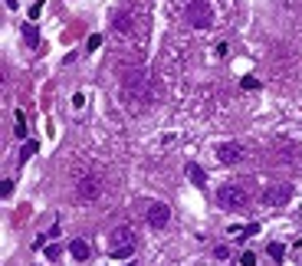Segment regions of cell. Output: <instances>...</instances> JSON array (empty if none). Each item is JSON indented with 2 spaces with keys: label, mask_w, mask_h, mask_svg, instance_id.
<instances>
[{
  "label": "cell",
  "mask_w": 302,
  "mask_h": 266,
  "mask_svg": "<svg viewBox=\"0 0 302 266\" xmlns=\"http://www.w3.org/2000/svg\"><path fill=\"white\" fill-rule=\"evenodd\" d=\"M122 95H125V102H135V106H148V102L158 99V82L151 79V73L148 69H142V66H135V69H125V76H122Z\"/></svg>",
  "instance_id": "obj_1"
},
{
  "label": "cell",
  "mask_w": 302,
  "mask_h": 266,
  "mask_svg": "<svg viewBox=\"0 0 302 266\" xmlns=\"http://www.w3.org/2000/svg\"><path fill=\"white\" fill-rule=\"evenodd\" d=\"M105 243H109V256H112V260H125V256H131V253H135V227H131V223L115 227Z\"/></svg>",
  "instance_id": "obj_2"
},
{
  "label": "cell",
  "mask_w": 302,
  "mask_h": 266,
  "mask_svg": "<svg viewBox=\"0 0 302 266\" xmlns=\"http://www.w3.org/2000/svg\"><path fill=\"white\" fill-rule=\"evenodd\" d=\"M217 204H220L223 211H243V207L250 204V191L243 184H220Z\"/></svg>",
  "instance_id": "obj_3"
},
{
  "label": "cell",
  "mask_w": 302,
  "mask_h": 266,
  "mask_svg": "<svg viewBox=\"0 0 302 266\" xmlns=\"http://www.w3.org/2000/svg\"><path fill=\"white\" fill-rule=\"evenodd\" d=\"M184 20L194 26V30H207L214 23V10H210L207 0H187L184 4Z\"/></svg>",
  "instance_id": "obj_4"
},
{
  "label": "cell",
  "mask_w": 302,
  "mask_h": 266,
  "mask_svg": "<svg viewBox=\"0 0 302 266\" xmlns=\"http://www.w3.org/2000/svg\"><path fill=\"white\" fill-rule=\"evenodd\" d=\"M76 197H79L82 204L99 201L102 197V178H99V174H86V178H79V184H76Z\"/></svg>",
  "instance_id": "obj_5"
},
{
  "label": "cell",
  "mask_w": 302,
  "mask_h": 266,
  "mask_svg": "<svg viewBox=\"0 0 302 266\" xmlns=\"http://www.w3.org/2000/svg\"><path fill=\"white\" fill-rule=\"evenodd\" d=\"M292 201V184H273L263 191V204L266 207H283Z\"/></svg>",
  "instance_id": "obj_6"
},
{
  "label": "cell",
  "mask_w": 302,
  "mask_h": 266,
  "mask_svg": "<svg viewBox=\"0 0 302 266\" xmlns=\"http://www.w3.org/2000/svg\"><path fill=\"white\" fill-rule=\"evenodd\" d=\"M217 158H220L223 164H237V161L247 158V148H243L240 142H223V145H217Z\"/></svg>",
  "instance_id": "obj_7"
},
{
  "label": "cell",
  "mask_w": 302,
  "mask_h": 266,
  "mask_svg": "<svg viewBox=\"0 0 302 266\" xmlns=\"http://www.w3.org/2000/svg\"><path fill=\"white\" fill-rule=\"evenodd\" d=\"M167 220H171V207H167V204H161V201H158V204L148 207V223H151L154 230H164Z\"/></svg>",
  "instance_id": "obj_8"
},
{
  "label": "cell",
  "mask_w": 302,
  "mask_h": 266,
  "mask_svg": "<svg viewBox=\"0 0 302 266\" xmlns=\"http://www.w3.org/2000/svg\"><path fill=\"white\" fill-rule=\"evenodd\" d=\"M131 30H135V10H131V7H125V10H118V13H115V33L128 37Z\"/></svg>",
  "instance_id": "obj_9"
},
{
  "label": "cell",
  "mask_w": 302,
  "mask_h": 266,
  "mask_svg": "<svg viewBox=\"0 0 302 266\" xmlns=\"http://www.w3.org/2000/svg\"><path fill=\"white\" fill-rule=\"evenodd\" d=\"M187 178H191V184H197V187H207V174H204V168L200 164H187Z\"/></svg>",
  "instance_id": "obj_10"
},
{
  "label": "cell",
  "mask_w": 302,
  "mask_h": 266,
  "mask_svg": "<svg viewBox=\"0 0 302 266\" xmlns=\"http://www.w3.org/2000/svg\"><path fill=\"white\" fill-rule=\"evenodd\" d=\"M69 253H73L76 256V260H89V253H92V250H89V243L86 240H73V243H69Z\"/></svg>",
  "instance_id": "obj_11"
},
{
  "label": "cell",
  "mask_w": 302,
  "mask_h": 266,
  "mask_svg": "<svg viewBox=\"0 0 302 266\" xmlns=\"http://www.w3.org/2000/svg\"><path fill=\"white\" fill-rule=\"evenodd\" d=\"M23 40H26V46H30V50H33V46H40V30H37L33 23H23Z\"/></svg>",
  "instance_id": "obj_12"
},
{
  "label": "cell",
  "mask_w": 302,
  "mask_h": 266,
  "mask_svg": "<svg viewBox=\"0 0 302 266\" xmlns=\"http://www.w3.org/2000/svg\"><path fill=\"white\" fill-rule=\"evenodd\" d=\"M270 256H273L276 263H283V256H286V247H283V243H270Z\"/></svg>",
  "instance_id": "obj_13"
},
{
  "label": "cell",
  "mask_w": 302,
  "mask_h": 266,
  "mask_svg": "<svg viewBox=\"0 0 302 266\" xmlns=\"http://www.w3.org/2000/svg\"><path fill=\"white\" fill-rule=\"evenodd\" d=\"M33 155H37V142H26V145H23V151H20V161L26 164V161H30Z\"/></svg>",
  "instance_id": "obj_14"
},
{
  "label": "cell",
  "mask_w": 302,
  "mask_h": 266,
  "mask_svg": "<svg viewBox=\"0 0 302 266\" xmlns=\"http://www.w3.org/2000/svg\"><path fill=\"white\" fill-rule=\"evenodd\" d=\"M240 86L247 89V92H256V89H259V79H256V76H243V79H240Z\"/></svg>",
  "instance_id": "obj_15"
},
{
  "label": "cell",
  "mask_w": 302,
  "mask_h": 266,
  "mask_svg": "<svg viewBox=\"0 0 302 266\" xmlns=\"http://www.w3.org/2000/svg\"><path fill=\"white\" fill-rule=\"evenodd\" d=\"M17 138H26V115L17 109Z\"/></svg>",
  "instance_id": "obj_16"
},
{
  "label": "cell",
  "mask_w": 302,
  "mask_h": 266,
  "mask_svg": "<svg viewBox=\"0 0 302 266\" xmlns=\"http://www.w3.org/2000/svg\"><path fill=\"white\" fill-rule=\"evenodd\" d=\"M86 46H89V53H95V50H99V46H102V37H99V33H92Z\"/></svg>",
  "instance_id": "obj_17"
},
{
  "label": "cell",
  "mask_w": 302,
  "mask_h": 266,
  "mask_svg": "<svg viewBox=\"0 0 302 266\" xmlns=\"http://www.w3.org/2000/svg\"><path fill=\"white\" fill-rule=\"evenodd\" d=\"M240 263H243V266H256V253H250V250H247V253L240 256Z\"/></svg>",
  "instance_id": "obj_18"
},
{
  "label": "cell",
  "mask_w": 302,
  "mask_h": 266,
  "mask_svg": "<svg viewBox=\"0 0 302 266\" xmlns=\"http://www.w3.org/2000/svg\"><path fill=\"white\" fill-rule=\"evenodd\" d=\"M13 194V181H4V184H0V197H10Z\"/></svg>",
  "instance_id": "obj_19"
},
{
  "label": "cell",
  "mask_w": 302,
  "mask_h": 266,
  "mask_svg": "<svg viewBox=\"0 0 302 266\" xmlns=\"http://www.w3.org/2000/svg\"><path fill=\"white\" fill-rule=\"evenodd\" d=\"M40 10H43V0H37V4L30 7V20H37V17H40Z\"/></svg>",
  "instance_id": "obj_20"
},
{
  "label": "cell",
  "mask_w": 302,
  "mask_h": 266,
  "mask_svg": "<svg viewBox=\"0 0 302 266\" xmlns=\"http://www.w3.org/2000/svg\"><path fill=\"white\" fill-rule=\"evenodd\" d=\"M214 256H217V260H227V256H230V247H217Z\"/></svg>",
  "instance_id": "obj_21"
},
{
  "label": "cell",
  "mask_w": 302,
  "mask_h": 266,
  "mask_svg": "<svg viewBox=\"0 0 302 266\" xmlns=\"http://www.w3.org/2000/svg\"><path fill=\"white\" fill-rule=\"evenodd\" d=\"M73 106H76V109H82V106H86V95L76 92V95H73Z\"/></svg>",
  "instance_id": "obj_22"
},
{
  "label": "cell",
  "mask_w": 302,
  "mask_h": 266,
  "mask_svg": "<svg viewBox=\"0 0 302 266\" xmlns=\"http://www.w3.org/2000/svg\"><path fill=\"white\" fill-rule=\"evenodd\" d=\"M46 256H50V260H56V256H59V247H56V243H53V247H46Z\"/></svg>",
  "instance_id": "obj_23"
},
{
  "label": "cell",
  "mask_w": 302,
  "mask_h": 266,
  "mask_svg": "<svg viewBox=\"0 0 302 266\" xmlns=\"http://www.w3.org/2000/svg\"><path fill=\"white\" fill-rule=\"evenodd\" d=\"M7 7H10V10H13V7H17V0H7Z\"/></svg>",
  "instance_id": "obj_24"
}]
</instances>
